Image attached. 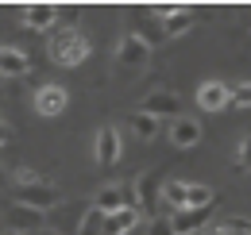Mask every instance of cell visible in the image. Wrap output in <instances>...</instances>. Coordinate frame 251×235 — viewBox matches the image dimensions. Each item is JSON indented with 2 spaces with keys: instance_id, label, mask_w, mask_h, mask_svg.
I'll return each instance as SVG.
<instances>
[{
  "instance_id": "obj_5",
  "label": "cell",
  "mask_w": 251,
  "mask_h": 235,
  "mask_svg": "<svg viewBox=\"0 0 251 235\" xmlns=\"http://www.w3.org/2000/svg\"><path fill=\"white\" fill-rule=\"evenodd\" d=\"M120 154H124L120 131H116L112 123H104V127L97 131V139H93V158H97V166H116V162H120Z\"/></svg>"
},
{
  "instance_id": "obj_30",
  "label": "cell",
  "mask_w": 251,
  "mask_h": 235,
  "mask_svg": "<svg viewBox=\"0 0 251 235\" xmlns=\"http://www.w3.org/2000/svg\"><path fill=\"white\" fill-rule=\"evenodd\" d=\"M197 235H201V232H197Z\"/></svg>"
},
{
  "instance_id": "obj_20",
  "label": "cell",
  "mask_w": 251,
  "mask_h": 235,
  "mask_svg": "<svg viewBox=\"0 0 251 235\" xmlns=\"http://www.w3.org/2000/svg\"><path fill=\"white\" fill-rule=\"evenodd\" d=\"M74 235H104V212L85 208V216H81V224L74 228Z\"/></svg>"
},
{
  "instance_id": "obj_19",
  "label": "cell",
  "mask_w": 251,
  "mask_h": 235,
  "mask_svg": "<svg viewBox=\"0 0 251 235\" xmlns=\"http://www.w3.org/2000/svg\"><path fill=\"white\" fill-rule=\"evenodd\" d=\"M186 185L189 181H162V197H158V201H166L174 212L186 208Z\"/></svg>"
},
{
  "instance_id": "obj_18",
  "label": "cell",
  "mask_w": 251,
  "mask_h": 235,
  "mask_svg": "<svg viewBox=\"0 0 251 235\" xmlns=\"http://www.w3.org/2000/svg\"><path fill=\"white\" fill-rule=\"evenodd\" d=\"M213 201H217V197H213L209 185H201V181H189L186 185V208H209Z\"/></svg>"
},
{
  "instance_id": "obj_21",
  "label": "cell",
  "mask_w": 251,
  "mask_h": 235,
  "mask_svg": "<svg viewBox=\"0 0 251 235\" xmlns=\"http://www.w3.org/2000/svg\"><path fill=\"white\" fill-rule=\"evenodd\" d=\"M131 35H135V39H143V43H147L151 50H155L162 39H166V35H162V24H139V27L131 31Z\"/></svg>"
},
{
  "instance_id": "obj_13",
  "label": "cell",
  "mask_w": 251,
  "mask_h": 235,
  "mask_svg": "<svg viewBox=\"0 0 251 235\" xmlns=\"http://www.w3.org/2000/svg\"><path fill=\"white\" fill-rule=\"evenodd\" d=\"M58 20V8L54 4H27L24 8V27L27 31H50Z\"/></svg>"
},
{
  "instance_id": "obj_8",
  "label": "cell",
  "mask_w": 251,
  "mask_h": 235,
  "mask_svg": "<svg viewBox=\"0 0 251 235\" xmlns=\"http://www.w3.org/2000/svg\"><path fill=\"white\" fill-rule=\"evenodd\" d=\"M131 189H135V208H139V216L143 212H151L158 205V197H162V174H139L131 181Z\"/></svg>"
},
{
  "instance_id": "obj_16",
  "label": "cell",
  "mask_w": 251,
  "mask_h": 235,
  "mask_svg": "<svg viewBox=\"0 0 251 235\" xmlns=\"http://www.w3.org/2000/svg\"><path fill=\"white\" fill-rule=\"evenodd\" d=\"M93 208H97V212H104V216L120 212V208H124V189H120V185H104V189L93 197Z\"/></svg>"
},
{
  "instance_id": "obj_17",
  "label": "cell",
  "mask_w": 251,
  "mask_h": 235,
  "mask_svg": "<svg viewBox=\"0 0 251 235\" xmlns=\"http://www.w3.org/2000/svg\"><path fill=\"white\" fill-rule=\"evenodd\" d=\"M127 123H131L135 139H143V143H151V139L158 135V119L147 116V112H131V116H127Z\"/></svg>"
},
{
  "instance_id": "obj_12",
  "label": "cell",
  "mask_w": 251,
  "mask_h": 235,
  "mask_svg": "<svg viewBox=\"0 0 251 235\" xmlns=\"http://www.w3.org/2000/svg\"><path fill=\"white\" fill-rule=\"evenodd\" d=\"M31 73V58L20 47H0V77H27Z\"/></svg>"
},
{
  "instance_id": "obj_11",
  "label": "cell",
  "mask_w": 251,
  "mask_h": 235,
  "mask_svg": "<svg viewBox=\"0 0 251 235\" xmlns=\"http://www.w3.org/2000/svg\"><path fill=\"white\" fill-rule=\"evenodd\" d=\"M170 143H174V147H182V150L197 147V143H201V123H197L193 116L170 119Z\"/></svg>"
},
{
  "instance_id": "obj_3",
  "label": "cell",
  "mask_w": 251,
  "mask_h": 235,
  "mask_svg": "<svg viewBox=\"0 0 251 235\" xmlns=\"http://www.w3.org/2000/svg\"><path fill=\"white\" fill-rule=\"evenodd\" d=\"M135 112H147V116H155V119H178L182 116V100H178V93L158 89V93H147V96L139 100Z\"/></svg>"
},
{
  "instance_id": "obj_27",
  "label": "cell",
  "mask_w": 251,
  "mask_h": 235,
  "mask_svg": "<svg viewBox=\"0 0 251 235\" xmlns=\"http://www.w3.org/2000/svg\"><path fill=\"white\" fill-rule=\"evenodd\" d=\"M31 235H58L54 228H39V232H31Z\"/></svg>"
},
{
  "instance_id": "obj_25",
  "label": "cell",
  "mask_w": 251,
  "mask_h": 235,
  "mask_svg": "<svg viewBox=\"0 0 251 235\" xmlns=\"http://www.w3.org/2000/svg\"><path fill=\"white\" fill-rule=\"evenodd\" d=\"M236 166H240V170H251V135L244 139V143H240V154H236Z\"/></svg>"
},
{
  "instance_id": "obj_10",
  "label": "cell",
  "mask_w": 251,
  "mask_h": 235,
  "mask_svg": "<svg viewBox=\"0 0 251 235\" xmlns=\"http://www.w3.org/2000/svg\"><path fill=\"white\" fill-rule=\"evenodd\" d=\"M205 224H209V208H178V212H170L174 235H197V232H205Z\"/></svg>"
},
{
  "instance_id": "obj_14",
  "label": "cell",
  "mask_w": 251,
  "mask_h": 235,
  "mask_svg": "<svg viewBox=\"0 0 251 235\" xmlns=\"http://www.w3.org/2000/svg\"><path fill=\"white\" fill-rule=\"evenodd\" d=\"M139 228V212L135 208H120L112 216H104V235H131Z\"/></svg>"
},
{
  "instance_id": "obj_26",
  "label": "cell",
  "mask_w": 251,
  "mask_h": 235,
  "mask_svg": "<svg viewBox=\"0 0 251 235\" xmlns=\"http://www.w3.org/2000/svg\"><path fill=\"white\" fill-rule=\"evenodd\" d=\"M8 143H12V127L0 119V147H8Z\"/></svg>"
},
{
  "instance_id": "obj_22",
  "label": "cell",
  "mask_w": 251,
  "mask_h": 235,
  "mask_svg": "<svg viewBox=\"0 0 251 235\" xmlns=\"http://www.w3.org/2000/svg\"><path fill=\"white\" fill-rule=\"evenodd\" d=\"M217 235H251V220H240V216H232V220H224L217 228Z\"/></svg>"
},
{
  "instance_id": "obj_24",
  "label": "cell",
  "mask_w": 251,
  "mask_h": 235,
  "mask_svg": "<svg viewBox=\"0 0 251 235\" xmlns=\"http://www.w3.org/2000/svg\"><path fill=\"white\" fill-rule=\"evenodd\" d=\"M147 235H174V228H170V216H151Z\"/></svg>"
},
{
  "instance_id": "obj_29",
  "label": "cell",
  "mask_w": 251,
  "mask_h": 235,
  "mask_svg": "<svg viewBox=\"0 0 251 235\" xmlns=\"http://www.w3.org/2000/svg\"><path fill=\"white\" fill-rule=\"evenodd\" d=\"M4 235H16V232H4Z\"/></svg>"
},
{
  "instance_id": "obj_1",
  "label": "cell",
  "mask_w": 251,
  "mask_h": 235,
  "mask_svg": "<svg viewBox=\"0 0 251 235\" xmlns=\"http://www.w3.org/2000/svg\"><path fill=\"white\" fill-rule=\"evenodd\" d=\"M47 58L54 62V66H62V70H74V66H81V62L89 58V39L77 27L54 31L50 43H47Z\"/></svg>"
},
{
  "instance_id": "obj_2",
  "label": "cell",
  "mask_w": 251,
  "mask_h": 235,
  "mask_svg": "<svg viewBox=\"0 0 251 235\" xmlns=\"http://www.w3.org/2000/svg\"><path fill=\"white\" fill-rule=\"evenodd\" d=\"M16 205L39 208V212H50L58 205V189L50 181H31V185H16Z\"/></svg>"
},
{
  "instance_id": "obj_7",
  "label": "cell",
  "mask_w": 251,
  "mask_h": 235,
  "mask_svg": "<svg viewBox=\"0 0 251 235\" xmlns=\"http://www.w3.org/2000/svg\"><path fill=\"white\" fill-rule=\"evenodd\" d=\"M228 100H232L228 81H201V89H197V108L201 112H224Z\"/></svg>"
},
{
  "instance_id": "obj_23",
  "label": "cell",
  "mask_w": 251,
  "mask_h": 235,
  "mask_svg": "<svg viewBox=\"0 0 251 235\" xmlns=\"http://www.w3.org/2000/svg\"><path fill=\"white\" fill-rule=\"evenodd\" d=\"M228 108H251V81L232 85V100H228Z\"/></svg>"
},
{
  "instance_id": "obj_28",
  "label": "cell",
  "mask_w": 251,
  "mask_h": 235,
  "mask_svg": "<svg viewBox=\"0 0 251 235\" xmlns=\"http://www.w3.org/2000/svg\"><path fill=\"white\" fill-rule=\"evenodd\" d=\"M4 185H8V174H4V166H0V189H4Z\"/></svg>"
},
{
  "instance_id": "obj_9",
  "label": "cell",
  "mask_w": 251,
  "mask_h": 235,
  "mask_svg": "<svg viewBox=\"0 0 251 235\" xmlns=\"http://www.w3.org/2000/svg\"><path fill=\"white\" fill-rule=\"evenodd\" d=\"M116 62H120V66H131V70H139V66L151 62V47L127 31L124 39H120V47H116Z\"/></svg>"
},
{
  "instance_id": "obj_4",
  "label": "cell",
  "mask_w": 251,
  "mask_h": 235,
  "mask_svg": "<svg viewBox=\"0 0 251 235\" xmlns=\"http://www.w3.org/2000/svg\"><path fill=\"white\" fill-rule=\"evenodd\" d=\"M4 220H8V232H16V235H31V232H39V228H47V212L27 208V205H16V201L8 205Z\"/></svg>"
},
{
  "instance_id": "obj_15",
  "label": "cell",
  "mask_w": 251,
  "mask_h": 235,
  "mask_svg": "<svg viewBox=\"0 0 251 235\" xmlns=\"http://www.w3.org/2000/svg\"><path fill=\"white\" fill-rule=\"evenodd\" d=\"M158 24H162V35H166V39L186 35V31L193 27V8H178V4H174V12H170V16H162Z\"/></svg>"
},
{
  "instance_id": "obj_6",
  "label": "cell",
  "mask_w": 251,
  "mask_h": 235,
  "mask_svg": "<svg viewBox=\"0 0 251 235\" xmlns=\"http://www.w3.org/2000/svg\"><path fill=\"white\" fill-rule=\"evenodd\" d=\"M66 104H70V93L62 85H39L35 89V112L43 119H54L66 112Z\"/></svg>"
}]
</instances>
